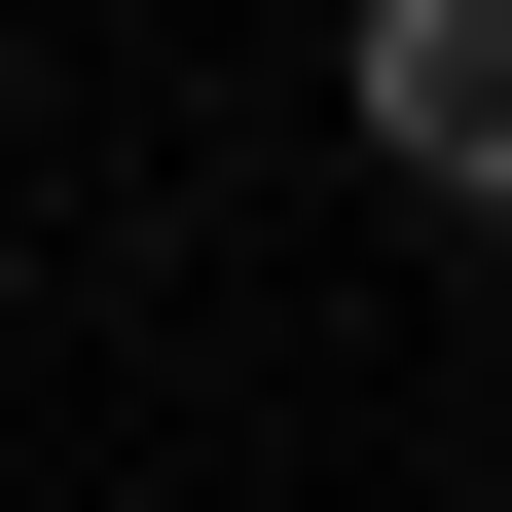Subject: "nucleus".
<instances>
[{"mask_svg": "<svg viewBox=\"0 0 512 512\" xmlns=\"http://www.w3.org/2000/svg\"><path fill=\"white\" fill-rule=\"evenodd\" d=\"M330 147L403 220H512V0H330Z\"/></svg>", "mask_w": 512, "mask_h": 512, "instance_id": "nucleus-1", "label": "nucleus"}]
</instances>
